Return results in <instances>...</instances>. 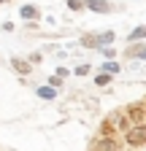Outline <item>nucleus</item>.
Masks as SVG:
<instances>
[{
	"mask_svg": "<svg viewBox=\"0 0 146 151\" xmlns=\"http://www.w3.org/2000/svg\"><path fill=\"white\" fill-rule=\"evenodd\" d=\"M41 60H43V57H41V51H35V54H30V62H33V65H38Z\"/></svg>",
	"mask_w": 146,
	"mask_h": 151,
	"instance_id": "nucleus-18",
	"label": "nucleus"
},
{
	"mask_svg": "<svg viewBox=\"0 0 146 151\" xmlns=\"http://www.w3.org/2000/svg\"><path fill=\"white\" fill-rule=\"evenodd\" d=\"M119 70H122V68H119L114 60H106V62H103V73H111V76H116Z\"/></svg>",
	"mask_w": 146,
	"mask_h": 151,
	"instance_id": "nucleus-11",
	"label": "nucleus"
},
{
	"mask_svg": "<svg viewBox=\"0 0 146 151\" xmlns=\"http://www.w3.org/2000/svg\"><path fill=\"white\" fill-rule=\"evenodd\" d=\"M92 65H76V76H89Z\"/></svg>",
	"mask_w": 146,
	"mask_h": 151,
	"instance_id": "nucleus-16",
	"label": "nucleus"
},
{
	"mask_svg": "<svg viewBox=\"0 0 146 151\" xmlns=\"http://www.w3.org/2000/svg\"><path fill=\"white\" fill-rule=\"evenodd\" d=\"M11 68L19 73V76H30L33 62H30V60H22V57H11Z\"/></svg>",
	"mask_w": 146,
	"mask_h": 151,
	"instance_id": "nucleus-5",
	"label": "nucleus"
},
{
	"mask_svg": "<svg viewBox=\"0 0 146 151\" xmlns=\"http://www.w3.org/2000/svg\"><path fill=\"white\" fill-rule=\"evenodd\" d=\"M127 41H130V43H141V41H146V24H138L135 30H130Z\"/></svg>",
	"mask_w": 146,
	"mask_h": 151,
	"instance_id": "nucleus-8",
	"label": "nucleus"
},
{
	"mask_svg": "<svg viewBox=\"0 0 146 151\" xmlns=\"http://www.w3.org/2000/svg\"><path fill=\"white\" fill-rule=\"evenodd\" d=\"M124 138H127V146H130V148L146 146V124H133L130 129L124 132Z\"/></svg>",
	"mask_w": 146,
	"mask_h": 151,
	"instance_id": "nucleus-1",
	"label": "nucleus"
},
{
	"mask_svg": "<svg viewBox=\"0 0 146 151\" xmlns=\"http://www.w3.org/2000/svg\"><path fill=\"white\" fill-rule=\"evenodd\" d=\"M3 3H8V0H0V6H3Z\"/></svg>",
	"mask_w": 146,
	"mask_h": 151,
	"instance_id": "nucleus-19",
	"label": "nucleus"
},
{
	"mask_svg": "<svg viewBox=\"0 0 146 151\" xmlns=\"http://www.w3.org/2000/svg\"><path fill=\"white\" fill-rule=\"evenodd\" d=\"M95 84L98 86H108V84H111V73H98L95 76Z\"/></svg>",
	"mask_w": 146,
	"mask_h": 151,
	"instance_id": "nucleus-14",
	"label": "nucleus"
},
{
	"mask_svg": "<svg viewBox=\"0 0 146 151\" xmlns=\"http://www.w3.org/2000/svg\"><path fill=\"white\" fill-rule=\"evenodd\" d=\"M38 97H43V100H54V97H57V89H54V86H41V89H38Z\"/></svg>",
	"mask_w": 146,
	"mask_h": 151,
	"instance_id": "nucleus-10",
	"label": "nucleus"
},
{
	"mask_svg": "<svg viewBox=\"0 0 146 151\" xmlns=\"http://www.w3.org/2000/svg\"><path fill=\"white\" fill-rule=\"evenodd\" d=\"M100 135H103V138H114V122H111V119H103V124H100Z\"/></svg>",
	"mask_w": 146,
	"mask_h": 151,
	"instance_id": "nucleus-9",
	"label": "nucleus"
},
{
	"mask_svg": "<svg viewBox=\"0 0 146 151\" xmlns=\"http://www.w3.org/2000/svg\"><path fill=\"white\" fill-rule=\"evenodd\" d=\"M124 57H130V60H146V41L130 43V46L124 49Z\"/></svg>",
	"mask_w": 146,
	"mask_h": 151,
	"instance_id": "nucleus-2",
	"label": "nucleus"
},
{
	"mask_svg": "<svg viewBox=\"0 0 146 151\" xmlns=\"http://www.w3.org/2000/svg\"><path fill=\"white\" fill-rule=\"evenodd\" d=\"M127 151H138V148H127Z\"/></svg>",
	"mask_w": 146,
	"mask_h": 151,
	"instance_id": "nucleus-20",
	"label": "nucleus"
},
{
	"mask_svg": "<svg viewBox=\"0 0 146 151\" xmlns=\"http://www.w3.org/2000/svg\"><path fill=\"white\" fill-rule=\"evenodd\" d=\"M49 86H54V89L62 86V78H60V76H51V78H49Z\"/></svg>",
	"mask_w": 146,
	"mask_h": 151,
	"instance_id": "nucleus-17",
	"label": "nucleus"
},
{
	"mask_svg": "<svg viewBox=\"0 0 146 151\" xmlns=\"http://www.w3.org/2000/svg\"><path fill=\"white\" fill-rule=\"evenodd\" d=\"M100 51L106 54V60H114V57H116V49H114V46H103Z\"/></svg>",
	"mask_w": 146,
	"mask_h": 151,
	"instance_id": "nucleus-15",
	"label": "nucleus"
},
{
	"mask_svg": "<svg viewBox=\"0 0 146 151\" xmlns=\"http://www.w3.org/2000/svg\"><path fill=\"white\" fill-rule=\"evenodd\" d=\"M65 6H68L70 11H84V8H87V0H65Z\"/></svg>",
	"mask_w": 146,
	"mask_h": 151,
	"instance_id": "nucleus-12",
	"label": "nucleus"
},
{
	"mask_svg": "<svg viewBox=\"0 0 146 151\" xmlns=\"http://www.w3.org/2000/svg\"><path fill=\"white\" fill-rule=\"evenodd\" d=\"M19 16L27 19V22H38V19H41V11L35 8V6H22L19 8Z\"/></svg>",
	"mask_w": 146,
	"mask_h": 151,
	"instance_id": "nucleus-7",
	"label": "nucleus"
},
{
	"mask_svg": "<svg viewBox=\"0 0 146 151\" xmlns=\"http://www.w3.org/2000/svg\"><path fill=\"white\" fill-rule=\"evenodd\" d=\"M87 11H95V14H111V3H108V0H87Z\"/></svg>",
	"mask_w": 146,
	"mask_h": 151,
	"instance_id": "nucleus-6",
	"label": "nucleus"
},
{
	"mask_svg": "<svg viewBox=\"0 0 146 151\" xmlns=\"http://www.w3.org/2000/svg\"><path fill=\"white\" fill-rule=\"evenodd\" d=\"M100 151H119V148H116L114 138H103V140H100Z\"/></svg>",
	"mask_w": 146,
	"mask_h": 151,
	"instance_id": "nucleus-13",
	"label": "nucleus"
},
{
	"mask_svg": "<svg viewBox=\"0 0 146 151\" xmlns=\"http://www.w3.org/2000/svg\"><path fill=\"white\" fill-rule=\"evenodd\" d=\"M124 111H127V119H130L133 124H143V113H146V111H143V105H141V103L127 105Z\"/></svg>",
	"mask_w": 146,
	"mask_h": 151,
	"instance_id": "nucleus-3",
	"label": "nucleus"
},
{
	"mask_svg": "<svg viewBox=\"0 0 146 151\" xmlns=\"http://www.w3.org/2000/svg\"><path fill=\"white\" fill-rule=\"evenodd\" d=\"M81 46H84V49H103L100 32H84V35H81Z\"/></svg>",
	"mask_w": 146,
	"mask_h": 151,
	"instance_id": "nucleus-4",
	"label": "nucleus"
}]
</instances>
